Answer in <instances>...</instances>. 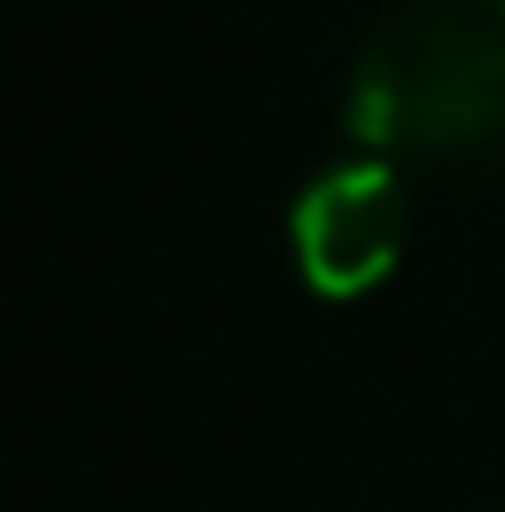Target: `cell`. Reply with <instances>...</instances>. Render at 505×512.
Wrapping results in <instances>:
<instances>
[{
	"instance_id": "6da1fadb",
	"label": "cell",
	"mask_w": 505,
	"mask_h": 512,
	"mask_svg": "<svg viewBox=\"0 0 505 512\" xmlns=\"http://www.w3.org/2000/svg\"><path fill=\"white\" fill-rule=\"evenodd\" d=\"M505 14L409 0L381 14L346 77V132L367 153H471L505 132Z\"/></svg>"
},
{
	"instance_id": "7a4b0ae2",
	"label": "cell",
	"mask_w": 505,
	"mask_h": 512,
	"mask_svg": "<svg viewBox=\"0 0 505 512\" xmlns=\"http://www.w3.org/2000/svg\"><path fill=\"white\" fill-rule=\"evenodd\" d=\"M291 250L319 298H367L409 250V187L381 160L326 167L291 208Z\"/></svg>"
},
{
	"instance_id": "3957f363",
	"label": "cell",
	"mask_w": 505,
	"mask_h": 512,
	"mask_svg": "<svg viewBox=\"0 0 505 512\" xmlns=\"http://www.w3.org/2000/svg\"><path fill=\"white\" fill-rule=\"evenodd\" d=\"M485 7H499V14H505V0H485Z\"/></svg>"
}]
</instances>
